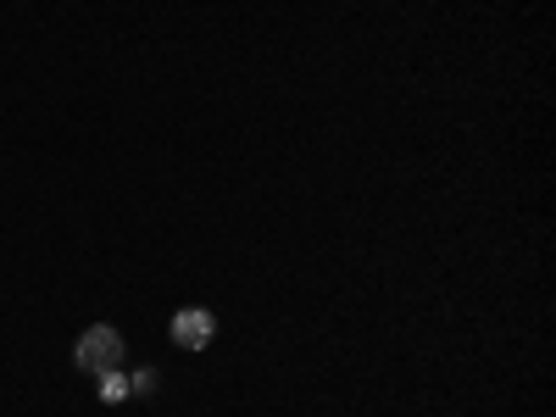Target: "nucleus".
Segmentation results:
<instances>
[{"mask_svg":"<svg viewBox=\"0 0 556 417\" xmlns=\"http://www.w3.org/2000/svg\"><path fill=\"white\" fill-rule=\"evenodd\" d=\"M123 334L112 329V323H96V329H84L78 334V345H73V367L78 374H112V367H123Z\"/></svg>","mask_w":556,"mask_h":417,"instance_id":"obj_1","label":"nucleus"},{"mask_svg":"<svg viewBox=\"0 0 556 417\" xmlns=\"http://www.w3.org/2000/svg\"><path fill=\"white\" fill-rule=\"evenodd\" d=\"M212 334H217V317L201 312V306H184V312L173 317V340H178L184 351H206Z\"/></svg>","mask_w":556,"mask_h":417,"instance_id":"obj_2","label":"nucleus"},{"mask_svg":"<svg viewBox=\"0 0 556 417\" xmlns=\"http://www.w3.org/2000/svg\"><path fill=\"white\" fill-rule=\"evenodd\" d=\"M128 395V379H123V367H112V374H101V401H123Z\"/></svg>","mask_w":556,"mask_h":417,"instance_id":"obj_3","label":"nucleus"},{"mask_svg":"<svg viewBox=\"0 0 556 417\" xmlns=\"http://www.w3.org/2000/svg\"><path fill=\"white\" fill-rule=\"evenodd\" d=\"M156 390V374H151V367H139V374L128 379V395H151Z\"/></svg>","mask_w":556,"mask_h":417,"instance_id":"obj_4","label":"nucleus"}]
</instances>
